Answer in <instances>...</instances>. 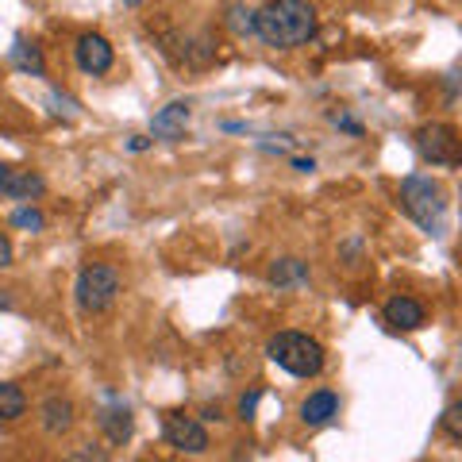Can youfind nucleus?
<instances>
[{"instance_id":"obj_4","label":"nucleus","mask_w":462,"mask_h":462,"mask_svg":"<svg viewBox=\"0 0 462 462\" xmlns=\"http://www.w3.org/2000/svg\"><path fill=\"white\" fill-rule=\"evenodd\" d=\"M74 297H78V309L81 312H105V309H112L116 297H120V270L108 266V263L81 266L78 285H74Z\"/></svg>"},{"instance_id":"obj_12","label":"nucleus","mask_w":462,"mask_h":462,"mask_svg":"<svg viewBox=\"0 0 462 462\" xmlns=\"http://www.w3.org/2000/svg\"><path fill=\"white\" fill-rule=\"evenodd\" d=\"M42 189H47V181H42L35 170H20V166H12L8 185H5V193H0V197H12V200H35Z\"/></svg>"},{"instance_id":"obj_14","label":"nucleus","mask_w":462,"mask_h":462,"mask_svg":"<svg viewBox=\"0 0 462 462\" xmlns=\"http://www.w3.org/2000/svg\"><path fill=\"white\" fill-rule=\"evenodd\" d=\"M100 431L108 436V443H124L127 436H132V412L124 409H105L100 412Z\"/></svg>"},{"instance_id":"obj_25","label":"nucleus","mask_w":462,"mask_h":462,"mask_svg":"<svg viewBox=\"0 0 462 462\" xmlns=\"http://www.w3.org/2000/svg\"><path fill=\"white\" fill-rule=\"evenodd\" d=\"M0 309H12V297H5V293H0Z\"/></svg>"},{"instance_id":"obj_13","label":"nucleus","mask_w":462,"mask_h":462,"mask_svg":"<svg viewBox=\"0 0 462 462\" xmlns=\"http://www.w3.org/2000/svg\"><path fill=\"white\" fill-rule=\"evenodd\" d=\"M12 66H16L20 74H32V78H42V74H47L42 51L35 47V42H27V39H16V42H12Z\"/></svg>"},{"instance_id":"obj_16","label":"nucleus","mask_w":462,"mask_h":462,"mask_svg":"<svg viewBox=\"0 0 462 462\" xmlns=\"http://www.w3.org/2000/svg\"><path fill=\"white\" fill-rule=\"evenodd\" d=\"M309 278V266L300 263V258H278V263L270 266V282L273 285H297Z\"/></svg>"},{"instance_id":"obj_8","label":"nucleus","mask_w":462,"mask_h":462,"mask_svg":"<svg viewBox=\"0 0 462 462\" xmlns=\"http://www.w3.org/2000/svg\"><path fill=\"white\" fill-rule=\"evenodd\" d=\"M185 127H189V105H185V100H170V105L158 108L154 120H151L154 139H162V143L185 139Z\"/></svg>"},{"instance_id":"obj_11","label":"nucleus","mask_w":462,"mask_h":462,"mask_svg":"<svg viewBox=\"0 0 462 462\" xmlns=\"http://www.w3.org/2000/svg\"><path fill=\"white\" fill-rule=\"evenodd\" d=\"M39 420H42L47 436H62V431L74 428V404L66 397H47L39 404Z\"/></svg>"},{"instance_id":"obj_18","label":"nucleus","mask_w":462,"mask_h":462,"mask_svg":"<svg viewBox=\"0 0 462 462\" xmlns=\"http://www.w3.org/2000/svg\"><path fill=\"white\" fill-rule=\"evenodd\" d=\"M12 224L27 227V231H39L42 227V212L39 208H16V212H12Z\"/></svg>"},{"instance_id":"obj_9","label":"nucleus","mask_w":462,"mask_h":462,"mask_svg":"<svg viewBox=\"0 0 462 462\" xmlns=\"http://www.w3.org/2000/svg\"><path fill=\"white\" fill-rule=\"evenodd\" d=\"M428 320V312L420 300H412V297H389L385 300V324L389 328H397V331H416V328H424Z\"/></svg>"},{"instance_id":"obj_1","label":"nucleus","mask_w":462,"mask_h":462,"mask_svg":"<svg viewBox=\"0 0 462 462\" xmlns=\"http://www.w3.org/2000/svg\"><path fill=\"white\" fill-rule=\"evenodd\" d=\"M254 35L273 51H293L316 35V8L305 0H273L254 8Z\"/></svg>"},{"instance_id":"obj_17","label":"nucleus","mask_w":462,"mask_h":462,"mask_svg":"<svg viewBox=\"0 0 462 462\" xmlns=\"http://www.w3.org/2000/svg\"><path fill=\"white\" fill-rule=\"evenodd\" d=\"M227 27H231L236 35H254V8L231 5V8H227Z\"/></svg>"},{"instance_id":"obj_5","label":"nucleus","mask_w":462,"mask_h":462,"mask_svg":"<svg viewBox=\"0 0 462 462\" xmlns=\"http://www.w3.org/2000/svg\"><path fill=\"white\" fill-rule=\"evenodd\" d=\"M416 151L431 166H458V132L451 124H424L416 132Z\"/></svg>"},{"instance_id":"obj_15","label":"nucleus","mask_w":462,"mask_h":462,"mask_svg":"<svg viewBox=\"0 0 462 462\" xmlns=\"http://www.w3.org/2000/svg\"><path fill=\"white\" fill-rule=\"evenodd\" d=\"M27 412V397L16 382H0V420H20Z\"/></svg>"},{"instance_id":"obj_22","label":"nucleus","mask_w":462,"mask_h":462,"mask_svg":"<svg viewBox=\"0 0 462 462\" xmlns=\"http://www.w3.org/2000/svg\"><path fill=\"white\" fill-rule=\"evenodd\" d=\"M5 266H12V243H8L5 231H0V270Z\"/></svg>"},{"instance_id":"obj_24","label":"nucleus","mask_w":462,"mask_h":462,"mask_svg":"<svg viewBox=\"0 0 462 462\" xmlns=\"http://www.w3.org/2000/svg\"><path fill=\"white\" fill-rule=\"evenodd\" d=\"M293 166H297V170H305V173H309V170H312V158H293Z\"/></svg>"},{"instance_id":"obj_10","label":"nucleus","mask_w":462,"mask_h":462,"mask_svg":"<svg viewBox=\"0 0 462 462\" xmlns=\"http://www.w3.org/2000/svg\"><path fill=\"white\" fill-rule=\"evenodd\" d=\"M336 412H339V397L331 393V389H316V393H309L305 401H300V420H305L309 428L328 424Z\"/></svg>"},{"instance_id":"obj_7","label":"nucleus","mask_w":462,"mask_h":462,"mask_svg":"<svg viewBox=\"0 0 462 462\" xmlns=\"http://www.w3.org/2000/svg\"><path fill=\"white\" fill-rule=\"evenodd\" d=\"M74 58H78V69H85V74H108L112 62H116V51H112V42L105 35H97V32H85L78 39V47H74Z\"/></svg>"},{"instance_id":"obj_6","label":"nucleus","mask_w":462,"mask_h":462,"mask_svg":"<svg viewBox=\"0 0 462 462\" xmlns=\"http://www.w3.org/2000/svg\"><path fill=\"white\" fill-rule=\"evenodd\" d=\"M162 436L170 447H178L185 455H205L208 451V431L197 416H185V412H166L162 420Z\"/></svg>"},{"instance_id":"obj_21","label":"nucleus","mask_w":462,"mask_h":462,"mask_svg":"<svg viewBox=\"0 0 462 462\" xmlns=\"http://www.w3.org/2000/svg\"><path fill=\"white\" fill-rule=\"evenodd\" d=\"M258 397H263V389H251V393L239 401V416H243V420H251V416H254V409H258Z\"/></svg>"},{"instance_id":"obj_20","label":"nucleus","mask_w":462,"mask_h":462,"mask_svg":"<svg viewBox=\"0 0 462 462\" xmlns=\"http://www.w3.org/2000/svg\"><path fill=\"white\" fill-rule=\"evenodd\" d=\"M443 428L451 439H462V424H458V404H451V409L443 412Z\"/></svg>"},{"instance_id":"obj_19","label":"nucleus","mask_w":462,"mask_h":462,"mask_svg":"<svg viewBox=\"0 0 462 462\" xmlns=\"http://www.w3.org/2000/svg\"><path fill=\"white\" fill-rule=\"evenodd\" d=\"M66 462H108V455L100 451V447H81V451H74Z\"/></svg>"},{"instance_id":"obj_3","label":"nucleus","mask_w":462,"mask_h":462,"mask_svg":"<svg viewBox=\"0 0 462 462\" xmlns=\"http://www.w3.org/2000/svg\"><path fill=\"white\" fill-rule=\"evenodd\" d=\"M401 208L409 212L424 231L439 236L443 220H447V193H443V185L436 178L412 173V178L401 181Z\"/></svg>"},{"instance_id":"obj_2","label":"nucleus","mask_w":462,"mask_h":462,"mask_svg":"<svg viewBox=\"0 0 462 462\" xmlns=\"http://www.w3.org/2000/svg\"><path fill=\"white\" fill-rule=\"evenodd\" d=\"M266 358L293 378H316L324 370V346L305 331H278L266 343Z\"/></svg>"},{"instance_id":"obj_23","label":"nucleus","mask_w":462,"mask_h":462,"mask_svg":"<svg viewBox=\"0 0 462 462\" xmlns=\"http://www.w3.org/2000/svg\"><path fill=\"white\" fill-rule=\"evenodd\" d=\"M8 173H12V166L0 162V193H5V185H8Z\"/></svg>"}]
</instances>
